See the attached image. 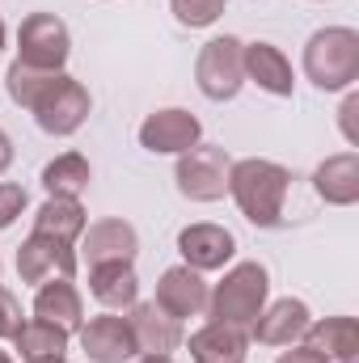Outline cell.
<instances>
[{"label": "cell", "instance_id": "obj_1", "mask_svg": "<svg viewBox=\"0 0 359 363\" xmlns=\"http://www.w3.org/2000/svg\"><path fill=\"white\" fill-rule=\"evenodd\" d=\"M287 186H292V174L275 161H263V157L233 161V169H228V194L237 199L241 216L254 228H279L283 224Z\"/></svg>", "mask_w": 359, "mask_h": 363}, {"label": "cell", "instance_id": "obj_2", "mask_svg": "<svg viewBox=\"0 0 359 363\" xmlns=\"http://www.w3.org/2000/svg\"><path fill=\"white\" fill-rule=\"evenodd\" d=\"M304 77L321 93L351 89L359 81V34L351 26H326L304 43Z\"/></svg>", "mask_w": 359, "mask_h": 363}, {"label": "cell", "instance_id": "obj_3", "mask_svg": "<svg viewBox=\"0 0 359 363\" xmlns=\"http://www.w3.org/2000/svg\"><path fill=\"white\" fill-rule=\"evenodd\" d=\"M267 291H270L267 267L241 262L216 283V291H207V313H211V321L250 330L258 321V313L267 308Z\"/></svg>", "mask_w": 359, "mask_h": 363}, {"label": "cell", "instance_id": "obj_4", "mask_svg": "<svg viewBox=\"0 0 359 363\" xmlns=\"http://www.w3.org/2000/svg\"><path fill=\"white\" fill-rule=\"evenodd\" d=\"M245 43L233 38V34H220L211 43H203L199 60H194V81L199 93L211 97V101H233L241 85H245V60H241Z\"/></svg>", "mask_w": 359, "mask_h": 363}, {"label": "cell", "instance_id": "obj_5", "mask_svg": "<svg viewBox=\"0 0 359 363\" xmlns=\"http://www.w3.org/2000/svg\"><path fill=\"white\" fill-rule=\"evenodd\" d=\"M72 55V34L55 13H30L17 30V64L43 68V72H64Z\"/></svg>", "mask_w": 359, "mask_h": 363}, {"label": "cell", "instance_id": "obj_6", "mask_svg": "<svg viewBox=\"0 0 359 363\" xmlns=\"http://www.w3.org/2000/svg\"><path fill=\"white\" fill-rule=\"evenodd\" d=\"M89 89L81 81H72L68 72H55L51 85L38 93V101L30 106L34 123L47 131V135H72L81 131V123L89 118Z\"/></svg>", "mask_w": 359, "mask_h": 363}, {"label": "cell", "instance_id": "obj_7", "mask_svg": "<svg viewBox=\"0 0 359 363\" xmlns=\"http://www.w3.org/2000/svg\"><path fill=\"white\" fill-rule=\"evenodd\" d=\"M228 169H233V157L216 144H194L190 152L178 157V190L194 203H216L228 194Z\"/></svg>", "mask_w": 359, "mask_h": 363}, {"label": "cell", "instance_id": "obj_8", "mask_svg": "<svg viewBox=\"0 0 359 363\" xmlns=\"http://www.w3.org/2000/svg\"><path fill=\"white\" fill-rule=\"evenodd\" d=\"M77 245L47 237V233H30L17 250V274L21 283H47V279H72L77 274Z\"/></svg>", "mask_w": 359, "mask_h": 363}, {"label": "cell", "instance_id": "obj_9", "mask_svg": "<svg viewBox=\"0 0 359 363\" xmlns=\"http://www.w3.org/2000/svg\"><path fill=\"white\" fill-rule=\"evenodd\" d=\"M199 135H203V123L190 110H178V106L157 110V114H148L140 123V144L148 152H157V157H165V152H178V157L190 152L199 144Z\"/></svg>", "mask_w": 359, "mask_h": 363}, {"label": "cell", "instance_id": "obj_10", "mask_svg": "<svg viewBox=\"0 0 359 363\" xmlns=\"http://www.w3.org/2000/svg\"><path fill=\"white\" fill-rule=\"evenodd\" d=\"M140 254V237L127 220H97L81 233V258L89 267H106V262H136Z\"/></svg>", "mask_w": 359, "mask_h": 363}, {"label": "cell", "instance_id": "obj_11", "mask_svg": "<svg viewBox=\"0 0 359 363\" xmlns=\"http://www.w3.org/2000/svg\"><path fill=\"white\" fill-rule=\"evenodd\" d=\"M127 313H131L127 325H131V338H136V351L140 355H170L182 342V321L170 317L157 300H148V304L136 300Z\"/></svg>", "mask_w": 359, "mask_h": 363}, {"label": "cell", "instance_id": "obj_12", "mask_svg": "<svg viewBox=\"0 0 359 363\" xmlns=\"http://www.w3.org/2000/svg\"><path fill=\"white\" fill-rule=\"evenodd\" d=\"M81 347L93 363H131L140 355L127 317H114V313L89 317V325H81Z\"/></svg>", "mask_w": 359, "mask_h": 363}, {"label": "cell", "instance_id": "obj_13", "mask_svg": "<svg viewBox=\"0 0 359 363\" xmlns=\"http://www.w3.org/2000/svg\"><path fill=\"white\" fill-rule=\"evenodd\" d=\"M178 254L186 258L190 271H220L237 254V241L220 224H190L178 233Z\"/></svg>", "mask_w": 359, "mask_h": 363}, {"label": "cell", "instance_id": "obj_14", "mask_svg": "<svg viewBox=\"0 0 359 363\" xmlns=\"http://www.w3.org/2000/svg\"><path fill=\"white\" fill-rule=\"evenodd\" d=\"M309 321H313V317H309V304L287 296V300H275L270 308H263L250 330H254V338L267 342V347H292V342L304 338Z\"/></svg>", "mask_w": 359, "mask_h": 363}, {"label": "cell", "instance_id": "obj_15", "mask_svg": "<svg viewBox=\"0 0 359 363\" xmlns=\"http://www.w3.org/2000/svg\"><path fill=\"white\" fill-rule=\"evenodd\" d=\"M241 60H245V77H250L263 93H270V97H292L296 77H292L287 55H283L275 43H245Z\"/></svg>", "mask_w": 359, "mask_h": 363}, {"label": "cell", "instance_id": "obj_16", "mask_svg": "<svg viewBox=\"0 0 359 363\" xmlns=\"http://www.w3.org/2000/svg\"><path fill=\"white\" fill-rule=\"evenodd\" d=\"M157 304L170 313V317H199L207 308V283L203 274L190 271V267H170L157 283Z\"/></svg>", "mask_w": 359, "mask_h": 363}, {"label": "cell", "instance_id": "obj_17", "mask_svg": "<svg viewBox=\"0 0 359 363\" xmlns=\"http://www.w3.org/2000/svg\"><path fill=\"white\" fill-rule=\"evenodd\" d=\"M34 317L51 321V325H64L68 334L81 330L85 325V304H81V291L72 287V279H47V283H38Z\"/></svg>", "mask_w": 359, "mask_h": 363}, {"label": "cell", "instance_id": "obj_18", "mask_svg": "<svg viewBox=\"0 0 359 363\" xmlns=\"http://www.w3.org/2000/svg\"><path fill=\"white\" fill-rule=\"evenodd\" d=\"M245 351H250L245 330L224 325V321H207L203 330L190 334V359L194 363H245Z\"/></svg>", "mask_w": 359, "mask_h": 363}, {"label": "cell", "instance_id": "obj_19", "mask_svg": "<svg viewBox=\"0 0 359 363\" xmlns=\"http://www.w3.org/2000/svg\"><path fill=\"white\" fill-rule=\"evenodd\" d=\"M304 347L338 363L359 359V325L355 317H326V321H309L304 330Z\"/></svg>", "mask_w": 359, "mask_h": 363}, {"label": "cell", "instance_id": "obj_20", "mask_svg": "<svg viewBox=\"0 0 359 363\" xmlns=\"http://www.w3.org/2000/svg\"><path fill=\"white\" fill-rule=\"evenodd\" d=\"M313 190L330 207H351V203H359V157L355 152H338V157L321 161L317 174H313Z\"/></svg>", "mask_w": 359, "mask_h": 363}, {"label": "cell", "instance_id": "obj_21", "mask_svg": "<svg viewBox=\"0 0 359 363\" xmlns=\"http://www.w3.org/2000/svg\"><path fill=\"white\" fill-rule=\"evenodd\" d=\"M85 228H89V216H85L81 199H68V194H47V203H43L38 216H34V233L60 237V241H68V245H77Z\"/></svg>", "mask_w": 359, "mask_h": 363}, {"label": "cell", "instance_id": "obj_22", "mask_svg": "<svg viewBox=\"0 0 359 363\" xmlns=\"http://www.w3.org/2000/svg\"><path fill=\"white\" fill-rule=\"evenodd\" d=\"M89 291L97 304L106 308H131L140 296V279L131 262H106V267H89Z\"/></svg>", "mask_w": 359, "mask_h": 363}, {"label": "cell", "instance_id": "obj_23", "mask_svg": "<svg viewBox=\"0 0 359 363\" xmlns=\"http://www.w3.org/2000/svg\"><path fill=\"white\" fill-rule=\"evenodd\" d=\"M17 355L21 363H60L64 351H68V330L64 325H51V321H26L17 330Z\"/></svg>", "mask_w": 359, "mask_h": 363}, {"label": "cell", "instance_id": "obj_24", "mask_svg": "<svg viewBox=\"0 0 359 363\" xmlns=\"http://www.w3.org/2000/svg\"><path fill=\"white\" fill-rule=\"evenodd\" d=\"M85 186H89V161H85L81 152H64V157H55V161L43 169V190H47V194L81 199Z\"/></svg>", "mask_w": 359, "mask_h": 363}, {"label": "cell", "instance_id": "obj_25", "mask_svg": "<svg viewBox=\"0 0 359 363\" xmlns=\"http://www.w3.org/2000/svg\"><path fill=\"white\" fill-rule=\"evenodd\" d=\"M51 77H55V72L26 68V64H17V60H13V64H9V72H4V89H9V97H13L17 106H26V110H30V106L38 101V93L51 85Z\"/></svg>", "mask_w": 359, "mask_h": 363}, {"label": "cell", "instance_id": "obj_26", "mask_svg": "<svg viewBox=\"0 0 359 363\" xmlns=\"http://www.w3.org/2000/svg\"><path fill=\"white\" fill-rule=\"evenodd\" d=\"M170 4H174V17L190 30H203V26L220 21V13H224V0H170Z\"/></svg>", "mask_w": 359, "mask_h": 363}, {"label": "cell", "instance_id": "obj_27", "mask_svg": "<svg viewBox=\"0 0 359 363\" xmlns=\"http://www.w3.org/2000/svg\"><path fill=\"white\" fill-rule=\"evenodd\" d=\"M21 211H26V190L13 186V182H0V233H4Z\"/></svg>", "mask_w": 359, "mask_h": 363}, {"label": "cell", "instance_id": "obj_28", "mask_svg": "<svg viewBox=\"0 0 359 363\" xmlns=\"http://www.w3.org/2000/svg\"><path fill=\"white\" fill-rule=\"evenodd\" d=\"M21 325H26V321H21V304H17V296H13L9 287H0V338H17Z\"/></svg>", "mask_w": 359, "mask_h": 363}, {"label": "cell", "instance_id": "obj_29", "mask_svg": "<svg viewBox=\"0 0 359 363\" xmlns=\"http://www.w3.org/2000/svg\"><path fill=\"white\" fill-rule=\"evenodd\" d=\"M355 114H359V97L351 93L347 101H343V135H347V144H359V131H355Z\"/></svg>", "mask_w": 359, "mask_h": 363}, {"label": "cell", "instance_id": "obj_30", "mask_svg": "<svg viewBox=\"0 0 359 363\" xmlns=\"http://www.w3.org/2000/svg\"><path fill=\"white\" fill-rule=\"evenodd\" d=\"M279 363H330L326 355H317V351H309V347H292V351H283Z\"/></svg>", "mask_w": 359, "mask_h": 363}, {"label": "cell", "instance_id": "obj_31", "mask_svg": "<svg viewBox=\"0 0 359 363\" xmlns=\"http://www.w3.org/2000/svg\"><path fill=\"white\" fill-rule=\"evenodd\" d=\"M9 165H13V140H9V135L0 131V174H4Z\"/></svg>", "mask_w": 359, "mask_h": 363}, {"label": "cell", "instance_id": "obj_32", "mask_svg": "<svg viewBox=\"0 0 359 363\" xmlns=\"http://www.w3.org/2000/svg\"><path fill=\"white\" fill-rule=\"evenodd\" d=\"M136 363H174V359H170V355H140Z\"/></svg>", "mask_w": 359, "mask_h": 363}, {"label": "cell", "instance_id": "obj_33", "mask_svg": "<svg viewBox=\"0 0 359 363\" xmlns=\"http://www.w3.org/2000/svg\"><path fill=\"white\" fill-rule=\"evenodd\" d=\"M0 47H4V17H0Z\"/></svg>", "mask_w": 359, "mask_h": 363}, {"label": "cell", "instance_id": "obj_34", "mask_svg": "<svg viewBox=\"0 0 359 363\" xmlns=\"http://www.w3.org/2000/svg\"><path fill=\"white\" fill-rule=\"evenodd\" d=\"M0 363H13V359H9V355H4V351H0Z\"/></svg>", "mask_w": 359, "mask_h": 363}, {"label": "cell", "instance_id": "obj_35", "mask_svg": "<svg viewBox=\"0 0 359 363\" xmlns=\"http://www.w3.org/2000/svg\"><path fill=\"white\" fill-rule=\"evenodd\" d=\"M60 363H64V359H60Z\"/></svg>", "mask_w": 359, "mask_h": 363}]
</instances>
